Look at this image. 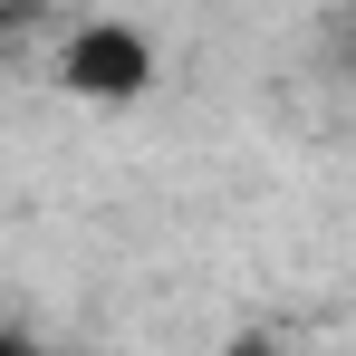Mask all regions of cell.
Masks as SVG:
<instances>
[{
    "instance_id": "cell-1",
    "label": "cell",
    "mask_w": 356,
    "mask_h": 356,
    "mask_svg": "<svg viewBox=\"0 0 356 356\" xmlns=\"http://www.w3.org/2000/svg\"><path fill=\"white\" fill-rule=\"evenodd\" d=\"M58 87L87 106H135L154 87V39L135 19H77L58 39Z\"/></svg>"
}]
</instances>
